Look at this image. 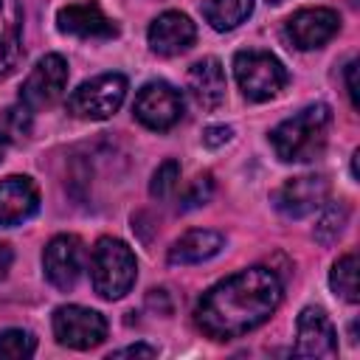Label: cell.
I'll use <instances>...</instances> for the list:
<instances>
[{"instance_id": "1", "label": "cell", "mask_w": 360, "mask_h": 360, "mask_svg": "<svg viewBox=\"0 0 360 360\" xmlns=\"http://www.w3.org/2000/svg\"><path fill=\"white\" fill-rule=\"evenodd\" d=\"M281 295V278L256 264L205 290L194 307V323L211 340H233L262 326L278 309Z\"/></svg>"}, {"instance_id": "2", "label": "cell", "mask_w": 360, "mask_h": 360, "mask_svg": "<svg viewBox=\"0 0 360 360\" xmlns=\"http://www.w3.org/2000/svg\"><path fill=\"white\" fill-rule=\"evenodd\" d=\"M329 124H332V110L329 104H321V101L284 118L270 132L276 158L284 163H304V160L318 158L326 146Z\"/></svg>"}, {"instance_id": "3", "label": "cell", "mask_w": 360, "mask_h": 360, "mask_svg": "<svg viewBox=\"0 0 360 360\" xmlns=\"http://www.w3.org/2000/svg\"><path fill=\"white\" fill-rule=\"evenodd\" d=\"M90 278L93 290L104 301L124 298L138 278V262L129 245L112 236H101L90 256Z\"/></svg>"}, {"instance_id": "4", "label": "cell", "mask_w": 360, "mask_h": 360, "mask_svg": "<svg viewBox=\"0 0 360 360\" xmlns=\"http://www.w3.org/2000/svg\"><path fill=\"white\" fill-rule=\"evenodd\" d=\"M233 76L248 101H267L287 84V68L270 51H239L233 56Z\"/></svg>"}, {"instance_id": "5", "label": "cell", "mask_w": 360, "mask_h": 360, "mask_svg": "<svg viewBox=\"0 0 360 360\" xmlns=\"http://www.w3.org/2000/svg\"><path fill=\"white\" fill-rule=\"evenodd\" d=\"M127 98V76L101 73L90 82H82L68 96V112L84 121H104L121 110Z\"/></svg>"}, {"instance_id": "6", "label": "cell", "mask_w": 360, "mask_h": 360, "mask_svg": "<svg viewBox=\"0 0 360 360\" xmlns=\"http://www.w3.org/2000/svg\"><path fill=\"white\" fill-rule=\"evenodd\" d=\"M53 338L56 343L68 346V349H96L98 343H104L107 338V321L101 312L79 307V304H65L53 312Z\"/></svg>"}, {"instance_id": "7", "label": "cell", "mask_w": 360, "mask_h": 360, "mask_svg": "<svg viewBox=\"0 0 360 360\" xmlns=\"http://www.w3.org/2000/svg\"><path fill=\"white\" fill-rule=\"evenodd\" d=\"M135 118L155 132L172 129L183 115V98L169 82H146L132 104Z\"/></svg>"}, {"instance_id": "8", "label": "cell", "mask_w": 360, "mask_h": 360, "mask_svg": "<svg viewBox=\"0 0 360 360\" xmlns=\"http://www.w3.org/2000/svg\"><path fill=\"white\" fill-rule=\"evenodd\" d=\"M68 84V62L59 53H45L34 70L28 73V79L20 87V101L28 110H39V107H51Z\"/></svg>"}, {"instance_id": "9", "label": "cell", "mask_w": 360, "mask_h": 360, "mask_svg": "<svg viewBox=\"0 0 360 360\" xmlns=\"http://www.w3.org/2000/svg\"><path fill=\"white\" fill-rule=\"evenodd\" d=\"M82 259H84L82 239L73 233H59L42 250V273L56 290L68 292L76 287L82 276Z\"/></svg>"}, {"instance_id": "10", "label": "cell", "mask_w": 360, "mask_h": 360, "mask_svg": "<svg viewBox=\"0 0 360 360\" xmlns=\"http://www.w3.org/2000/svg\"><path fill=\"white\" fill-rule=\"evenodd\" d=\"M56 28L79 39H112L118 34L115 20L104 14L98 0H79V3L62 6L56 11Z\"/></svg>"}, {"instance_id": "11", "label": "cell", "mask_w": 360, "mask_h": 360, "mask_svg": "<svg viewBox=\"0 0 360 360\" xmlns=\"http://www.w3.org/2000/svg\"><path fill=\"white\" fill-rule=\"evenodd\" d=\"M326 197H329V180L323 174H301V177H290L281 188H276L273 205L284 217L301 219L315 208H321Z\"/></svg>"}, {"instance_id": "12", "label": "cell", "mask_w": 360, "mask_h": 360, "mask_svg": "<svg viewBox=\"0 0 360 360\" xmlns=\"http://www.w3.org/2000/svg\"><path fill=\"white\" fill-rule=\"evenodd\" d=\"M340 31V17L332 8H301L295 11L287 25H284V37L290 39V45H295L298 51H312L326 45L335 34Z\"/></svg>"}, {"instance_id": "13", "label": "cell", "mask_w": 360, "mask_h": 360, "mask_svg": "<svg viewBox=\"0 0 360 360\" xmlns=\"http://www.w3.org/2000/svg\"><path fill=\"white\" fill-rule=\"evenodd\" d=\"M295 354L315 357V360L338 354V332L321 307L301 309V315L295 321Z\"/></svg>"}, {"instance_id": "14", "label": "cell", "mask_w": 360, "mask_h": 360, "mask_svg": "<svg viewBox=\"0 0 360 360\" xmlns=\"http://www.w3.org/2000/svg\"><path fill=\"white\" fill-rule=\"evenodd\" d=\"M149 48L158 56H177L183 51H188L197 39V25L180 14V11H163L160 17L152 20L149 31H146Z\"/></svg>"}, {"instance_id": "15", "label": "cell", "mask_w": 360, "mask_h": 360, "mask_svg": "<svg viewBox=\"0 0 360 360\" xmlns=\"http://www.w3.org/2000/svg\"><path fill=\"white\" fill-rule=\"evenodd\" d=\"M39 211V191L31 177L11 174L0 180V228H14Z\"/></svg>"}, {"instance_id": "16", "label": "cell", "mask_w": 360, "mask_h": 360, "mask_svg": "<svg viewBox=\"0 0 360 360\" xmlns=\"http://www.w3.org/2000/svg\"><path fill=\"white\" fill-rule=\"evenodd\" d=\"M188 93L202 110H217L225 101V70L217 56H205L188 70Z\"/></svg>"}, {"instance_id": "17", "label": "cell", "mask_w": 360, "mask_h": 360, "mask_svg": "<svg viewBox=\"0 0 360 360\" xmlns=\"http://www.w3.org/2000/svg\"><path fill=\"white\" fill-rule=\"evenodd\" d=\"M22 56L20 0H0V76H8Z\"/></svg>"}, {"instance_id": "18", "label": "cell", "mask_w": 360, "mask_h": 360, "mask_svg": "<svg viewBox=\"0 0 360 360\" xmlns=\"http://www.w3.org/2000/svg\"><path fill=\"white\" fill-rule=\"evenodd\" d=\"M225 248V236L208 228H194L183 233L172 248H169V264H200L214 259Z\"/></svg>"}, {"instance_id": "19", "label": "cell", "mask_w": 360, "mask_h": 360, "mask_svg": "<svg viewBox=\"0 0 360 360\" xmlns=\"http://www.w3.org/2000/svg\"><path fill=\"white\" fill-rule=\"evenodd\" d=\"M253 14V0H202V17L214 31H231Z\"/></svg>"}, {"instance_id": "20", "label": "cell", "mask_w": 360, "mask_h": 360, "mask_svg": "<svg viewBox=\"0 0 360 360\" xmlns=\"http://www.w3.org/2000/svg\"><path fill=\"white\" fill-rule=\"evenodd\" d=\"M329 287L335 295H340L346 304H357V256L354 253H343L329 273Z\"/></svg>"}, {"instance_id": "21", "label": "cell", "mask_w": 360, "mask_h": 360, "mask_svg": "<svg viewBox=\"0 0 360 360\" xmlns=\"http://www.w3.org/2000/svg\"><path fill=\"white\" fill-rule=\"evenodd\" d=\"M37 352V338L28 329L0 332V360H25Z\"/></svg>"}, {"instance_id": "22", "label": "cell", "mask_w": 360, "mask_h": 360, "mask_svg": "<svg viewBox=\"0 0 360 360\" xmlns=\"http://www.w3.org/2000/svg\"><path fill=\"white\" fill-rule=\"evenodd\" d=\"M346 219H349L346 205H343V202H329V205L323 208L318 225H315V239H318L321 245H332V242L343 233Z\"/></svg>"}, {"instance_id": "23", "label": "cell", "mask_w": 360, "mask_h": 360, "mask_svg": "<svg viewBox=\"0 0 360 360\" xmlns=\"http://www.w3.org/2000/svg\"><path fill=\"white\" fill-rule=\"evenodd\" d=\"M177 180H180V163L169 158L155 169L152 183H149V194L155 200H169L174 194V188H177Z\"/></svg>"}, {"instance_id": "24", "label": "cell", "mask_w": 360, "mask_h": 360, "mask_svg": "<svg viewBox=\"0 0 360 360\" xmlns=\"http://www.w3.org/2000/svg\"><path fill=\"white\" fill-rule=\"evenodd\" d=\"M211 194H214V177H211V174H200V177L188 186V191L183 194L180 211H191V208L205 205V202L211 200Z\"/></svg>"}, {"instance_id": "25", "label": "cell", "mask_w": 360, "mask_h": 360, "mask_svg": "<svg viewBox=\"0 0 360 360\" xmlns=\"http://www.w3.org/2000/svg\"><path fill=\"white\" fill-rule=\"evenodd\" d=\"M231 135H233V129H231V127H225V124H214V127H208V129L202 132V143H205L208 149H217V146L228 143V141H231Z\"/></svg>"}, {"instance_id": "26", "label": "cell", "mask_w": 360, "mask_h": 360, "mask_svg": "<svg viewBox=\"0 0 360 360\" xmlns=\"http://www.w3.org/2000/svg\"><path fill=\"white\" fill-rule=\"evenodd\" d=\"M110 357H115V360H121V357H158V349L155 346H146V343H132V346H124V349H118V352H112Z\"/></svg>"}, {"instance_id": "27", "label": "cell", "mask_w": 360, "mask_h": 360, "mask_svg": "<svg viewBox=\"0 0 360 360\" xmlns=\"http://www.w3.org/2000/svg\"><path fill=\"white\" fill-rule=\"evenodd\" d=\"M354 73H357V59H352L346 65V90H349L352 107H357V82H354Z\"/></svg>"}, {"instance_id": "28", "label": "cell", "mask_w": 360, "mask_h": 360, "mask_svg": "<svg viewBox=\"0 0 360 360\" xmlns=\"http://www.w3.org/2000/svg\"><path fill=\"white\" fill-rule=\"evenodd\" d=\"M11 259H14L11 248L0 242V278H6V273H8V267H11Z\"/></svg>"}, {"instance_id": "29", "label": "cell", "mask_w": 360, "mask_h": 360, "mask_svg": "<svg viewBox=\"0 0 360 360\" xmlns=\"http://www.w3.org/2000/svg\"><path fill=\"white\" fill-rule=\"evenodd\" d=\"M3 155H6V135L0 132V160H3Z\"/></svg>"}, {"instance_id": "30", "label": "cell", "mask_w": 360, "mask_h": 360, "mask_svg": "<svg viewBox=\"0 0 360 360\" xmlns=\"http://www.w3.org/2000/svg\"><path fill=\"white\" fill-rule=\"evenodd\" d=\"M267 3H273V6H278V3H284V0H267Z\"/></svg>"}]
</instances>
